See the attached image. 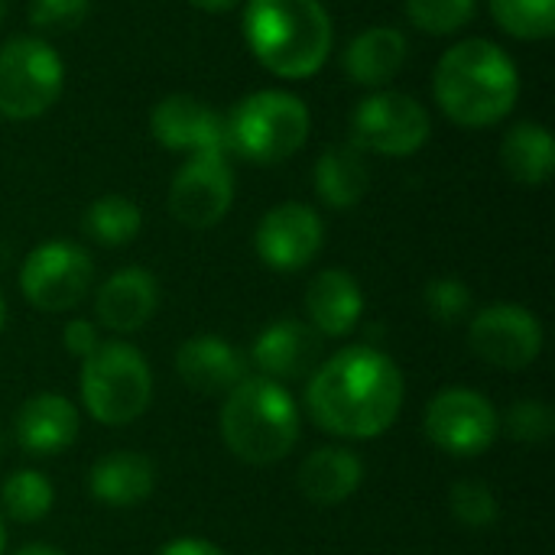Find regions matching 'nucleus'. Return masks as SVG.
<instances>
[{"instance_id":"obj_1","label":"nucleus","mask_w":555,"mask_h":555,"mask_svg":"<svg viewBox=\"0 0 555 555\" xmlns=\"http://www.w3.org/2000/svg\"><path fill=\"white\" fill-rule=\"evenodd\" d=\"M403 374L377 348L354 345L322 361L306 387L312 420L341 439H377L403 410Z\"/></svg>"},{"instance_id":"obj_2","label":"nucleus","mask_w":555,"mask_h":555,"mask_svg":"<svg viewBox=\"0 0 555 555\" xmlns=\"http://www.w3.org/2000/svg\"><path fill=\"white\" fill-rule=\"evenodd\" d=\"M433 94L452 124L465 130H485L501 124L517 107L520 72L498 42L478 36L462 39L436 62Z\"/></svg>"},{"instance_id":"obj_3","label":"nucleus","mask_w":555,"mask_h":555,"mask_svg":"<svg viewBox=\"0 0 555 555\" xmlns=\"http://www.w3.org/2000/svg\"><path fill=\"white\" fill-rule=\"evenodd\" d=\"M241 33L254 59L286 81L312 78L335 42L322 0H247Z\"/></svg>"},{"instance_id":"obj_4","label":"nucleus","mask_w":555,"mask_h":555,"mask_svg":"<svg viewBox=\"0 0 555 555\" xmlns=\"http://www.w3.org/2000/svg\"><path fill=\"white\" fill-rule=\"evenodd\" d=\"M221 439L247 465L283 462L299 442V406L293 393L267 377H244L221 406Z\"/></svg>"},{"instance_id":"obj_5","label":"nucleus","mask_w":555,"mask_h":555,"mask_svg":"<svg viewBox=\"0 0 555 555\" xmlns=\"http://www.w3.org/2000/svg\"><path fill=\"white\" fill-rule=\"evenodd\" d=\"M312 114L302 98L280 88H263L241 98L224 117L228 150L257 166H276L296 156L306 146Z\"/></svg>"},{"instance_id":"obj_6","label":"nucleus","mask_w":555,"mask_h":555,"mask_svg":"<svg viewBox=\"0 0 555 555\" xmlns=\"http://www.w3.org/2000/svg\"><path fill=\"white\" fill-rule=\"evenodd\" d=\"M81 403L101 426H130L153 400V371L127 341H101L78 374Z\"/></svg>"},{"instance_id":"obj_7","label":"nucleus","mask_w":555,"mask_h":555,"mask_svg":"<svg viewBox=\"0 0 555 555\" xmlns=\"http://www.w3.org/2000/svg\"><path fill=\"white\" fill-rule=\"evenodd\" d=\"M65 88L62 55L39 36H13L0 46V114L7 120L42 117Z\"/></svg>"},{"instance_id":"obj_8","label":"nucleus","mask_w":555,"mask_h":555,"mask_svg":"<svg viewBox=\"0 0 555 555\" xmlns=\"http://www.w3.org/2000/svg\"><path fill=\"white\" fill-rule=\"evenodd\" d=\"M433 133L429 111L406 91L380 88L367 94L351 117V146L390 159L413 156Z\"/></svg>"},{"instance_id":"obj_9","label":"nucleus","mask_w":555,"mask_h":555,"mask_svg":"<svg viewBox=\"0 0 555 555\" xmlns=\"http://www.w3.org/2000/svg\"><path fill=\"white\" fill-rule=\"evenodd\" d=\"M426 436L436 449L455 459L485 455L501 436V413L472 387H446L426 406Z\"/></svg>"},{"instance_id":"obj_10","label":"nucleus","mask_w":555,"mask_h":555,"mask_svg":"<svg viewBox=\"0 0 555 555\" xmlns=\"http://www.w3.org/2000/svg\"><path fill=\"white\" fill-rule=\"evenodd\" d=\"M94 283V263L75 241H46L26 254L20 267V289L39 312L75 309Z\"/></svg>"},{"instance_id":"obj_11","label":"nucleus","mask_w":555,"mask_h":555,"mask_svg":"<svg viewBox=\"0 0 555 555\" xmlns=\"http://www.w3.org/2000/svg\"><path fill=\"white\" fill-rule=\"evenodd\" d=\"M234 205V169L228 153H192L169 182V211L192 231L215 228Z\"/></svg>"},{"instance_id":"obj_12","label":"nucleus","mask_w":555,"mask_h":555,"mask_svg":"<svg viewBox=\"0 0 555 555\" xmlns=\"http://www.w3.org/2000/svg\"><path fill=\"white\" fill-rule=\"evenodd\" d=\"M468 341L481 361L501 371H524L543 354V325L530 309L498 302L472 315Z\"/></svg>"},{"instance_id":"obj_13","label":"nucleus","mask_w":555,"mask_h":555,"mask_svg":"<svg viewBox=\"0 0 555 555\" xmlns=\"http://www.w3.org/2000/svg\"><path fill=\"white\" fill-rule=\"evenodd\" d=\"M325 244V224L312 205L283 202L270 208L254 234L257 257L280 273H296L309 267Z\"/></svg>"},{"instance_id":"obj_14","label":"nucleus","mask_w":555,"mask_h":555,"mask_svg":"<svg viewBox=\"0 0 555 555\" xmlns=\"http://www.w3.org/2000/svg\"><path fill=\"white\" fill-rule=\"evenodd\" d=\"M153 140L172 153H228L224 117L192 94H169L150 114Z\"/></svg>"},{"instance_id":"obj_15","label":"nucleus","mask_w":555,"mask_h":555,"mask_svg":"<svg viewBox=\"0 0 555 555\" xmlns=\"http://www.w3.org/2000/svg\"><path fill=\"white\" fill-rule=\"evenodd\" d=\"M176 374L198 397H228L247 377V361L231 341L218 335H198L179 345Z\"/></svg>"},{"instance_id":"obj_16","label":"nucleus","mask_w":555,"mask_h":555,"mask_svg":"<svg viewBox=\"0 0 555 555\" xmlns=\"http://www.w3.org/2000/svg\"><path fill=\"white\" fill-rule=\"evenodd\" d=\"M159 306V283L143 267H124L107 276L94 296V315L117 335L140 332Z\"/></svg>"},{"instance_id":"obj_17","label":"nucleus","mask_w":555,"mask_h":555,"mask_svg":"<svg viewBox=\"0 0 555 555\" xmlns=\"http://www.w3.org/2000/svg\"><path fill=\"white\" fill-rule=\"evenodd\" d=\"M254 364L267 380H299L319 367V332L296 319L267 325L254 341Z\"/></svg>"},{"instance_id":"obj_18","label":"nucleus","mask_w":555,"mask_h":555,"mask_svg":"<svg viewBox=\"0 0 555 555\" xmlns=\"http://www.w3.org/2000/svg\"><path fill=\"white\" fill-rule=\"evenodd\" d=\"M81 429V416L62 393H36L16 413V442L26 455H59Z\"/></svg>"},{"instance_id":"obj_19","label":"nucleus","mask_w":555,"mask_h":555,"mask_svg":"<svg viewBox=\"0 0 555 555\" xmlns=\"http://www.w3.org/2000/svg\"><path fill=\"white\" fill-rule=\"evenodd\" d=\"M309 325L325 338H345L364 315V293L348 270H322L306 289Z\"/></svg>"},{"instance_id":"obj_20","label":"nucleus","mask_w":555,"mask_h":555,"mask_svg":"<svg viewBox=\"0 0 555 555\" xmlns=\"http://www.w3.org/2000/svg\"><path fill=\"white\" fill-rule=\"evenodd\" d=\"M403 65H406V36L397 26L361 29L341 55V68L348 81L374 91L387 88Z\"/></svg>"},{"instance_id":"obj_21","label":"nucleus","mask_w":555,"mask_h":555,"mask_svg":"<svg viewBox=\"0 0 555 555\" xmlns=\"http://www.w3.org/2000/svg\"><path fill=\"white\" fill-rule=\"evenodd\" d=\"M364 481V462L351 449L325 446L302 459L299 465V491L315 507H335L345 504Z\"/></svg>"},{"instance_id":"obj_22","label":"nucleus","mask_w":555,"mask_h":555,"mask_svg":"<svg viewBox=\"0 0 555 555\" xmlns=\"http://www.w3.org/2000/svg\"><path fill=\"white\" fill-rule=\"evenodd\" d=\"M156 488V468L140 452H111L98 459L88 472V491L104 507H137Z\"/></svg>"},{"instance_id":"obj_23","label":"nucleus","mask_w":555,"mask_h":555,"mask_svg":"<svg viewBox=\"0 0 555 555\" xmlns=\"http://www.w3.org/2000/svg\"><path fill=\"white\" fill-rule=\"evenodd\" d=\"M371 189V169L361 156V150H354L351 143H338L328 146L319 159H315V195L328 205V208H354Z\"/></svg>"},{"instance_id":"obj_24","label":"nucleus","mask_w":555,"mask_h":555,"mask_svg":"<svg viewBox=\"0 0 555 555\" xmlns=\"http://www.w3.org/2000/svg\"><path fill=\"white\" fill-rule=\"evenodd\" d=\"M501 166L520 185H543L555 169V140L543 124L524 120L504 133Z\"/></svg>"},{"instance_id":"obj_25","label":"nucleus","mask_w":555,"mask_h":555,"mask_svg":"<svg viewBox=\"0 0 555 555\" xmlns=\"http://www.w3.org/2000/svg\"><path fill=\"white\" fill-rule=\"evenodd\" d=\"M85 234L101 247H124L143 228V211L127 195H101L85 211Z\"/></svg>"},{"instance_id":"obj_26","label":"nucleus","mask_w":555,"mask_h":555,"mask_svg":"<svg viewBox=\"0 0 555 555\" xmlns=\"http://www.w3.org/2000/svg\"><path fill=\"white\" fill-rule=\"evenodd\" d=\"M0 504H3V514L10 520H16V524H39L52 511V504H55V488H52V481L42 472L20 468V472H13L3 481Z\"/></svg>"},{"instance_id":"obj_27","label":"nucleus","mask_w":555,"mask_h":555,"mask_svg":"<svg viewBox=\"0 0 555 555\" xmlns=\"http://www.w3.org/2000/svg\"><path fill=\"white\" fill-rule=\"evenodd\" d=\"M494 23L527 42L550 39L555 33V0H488Z\"/></svg>"},{"instance_id":"obj_28","label":"nucleus","mask_w":555,"mask_h":555,"mask_svg":"<svg viewBox=\"0 0 555 555\" xmlns=\"http://www.w3.org/2000/svg\"><path fill=\"white\" fill-rule=\"evenodd\" d=\"M478 13V0H406V16L429 36L462 33Z\"/></svg>"},{"instance_id":"obj_29","label":"nucleus","mask_w":555,"mask_h":555,"mask_svg":"<svg viewBox=\"0 0 555 555\" xmlns=\"http://www.w3.org/2000/svg\"><path fill=\"white\" fill-rule=\"evenodd\" d=\"M449 507L455 514V520L468 530H491L501 520V507L494 491L485 481H459L449 491Z\"/></svg>"},{"instance_id":"obj_30","label":"nucleus","mask_w":555,"mask_h":555,"mask_svg":"<svg viewBox=\"0 0 555 555\" xmlns=\"http://www.w3.org/2000/svg\"><path fill=\"white\" fill-rule=\"evenodd\" d=\"M423 302H426V312L439 322V325H459L472 315V289L455 280V276H439L426 286L423 293Z\"/></svg>"},{"instance_id":"obj_31","label":"nucleus","mask_w":555,"mask_h":555,"mask_svg":"<svg viewBox=\"0 0 555 555\" xmlns=\"http://www.w3.org/2000/svg\"><path fill=\"white\" fill-rule=\"evenodd\" d=\"M501 429H507V436L524 446H540L555 433L553 406L543 400H520L507 410Z\"/></svg>"},{"instance_id":"obj_32","label":"nucleus","mask_w":555,"mask_h":555,"mask_svg":"<svg viewBox=\"0 0 555 555\" xmlns=\"http://www.w3.org/2000/svg\"><path fill=\"white\" fill-rule=\"evenodd\" d=\"M91 0H29V23L46 33H68L85 23Z\"/></svg>"},{"instance_id":"obj_33","label":"nucleus","mask_w":555,"mask_h":555,"mask_svg":"<svg viewBox=\"0 0 555 555\" xmlns=\"http://www.w3.org/2000/svg\"><path fill=\"white\" fill-rule=\"evenodd\" d=\"M62 345L68 348V354H75L78 361H85L101 345V338H98V328L88 319H72L65 325V332H62Z\"/></svg>"},{"instance_id":"obj_34","label":"nucleus","mask_w":555,"mask_h":555,"mask_svg":"<svg viewBox=\"0 0 555 555\" xmlns=\"http://www.w3.org/2000/svg\"><path fill=\"white\" fill-rule=\"evenodd\" d=\"M156 555H224V550H218L208 540H172Z\"/></svg>"},{"instance_id":"obj_35","label":"nucleus","mask_w":555,"mask_h":555,"mask_svg":"<svg viewBox=\"0 0 555 555\" xmlns=\"http://www.w3.org/2000/svg\"><path fill=\"white\" fill-rule=\"evenodd\" d=\"M192 7H198V10H205V13H224V10H231L237 0H189Z\"/></svg>"},{"instance_id":"obj_36","label":"nucleus","mask_w":555,"mask_h":555,"mask_svg":"<svg viewBox=\"0 0 555 555\" xmlns=\"http://www.w3.org/2000/svg\"><path fill=\"white\" fill-rule=\"evenodd\" d=\"M16 555H65L62 550H55V546H46V543H29V546H23Z\"/></svg>"},{"instance_id":"obj_37","label":"nucleus","mask_w":555,"mask_h":555,"mask_svg":"<svg viewBox=\"0 0 555 555\" xmlns=\"http://www.w3.org/2000/svg\"><path fill=\"white\" fill-rule=\"evenodd\" d=\"M3 325H7V299L0 293V332H3Z\"/></svg>"},{"instance_id":"obj_38","label":"nucleus","mask_w":555,"mask_h":555,"mask_svg":"<svg viewBox=\"0 0 555 555\" xmlns=\"http://www.w3.org/2000/svg\"><path fill=\"white\" fill-rule=\"evenodd\" d=\"M3 546H7V530H3V517H0V555H3Z\"/></svg>"},{"instance_id":"obj_39","label":"nucleus","mask_w":555,"mask_h":555,"mask_svg":"<svg viewBox=\"0 0 555 555\" xmlns=\"http://www.w3.org/2000/svg\"><path fill=\"white\" fill-rule=\"evenodd\" d=\"M3 16H7V3L0 0V23H3Z\"/></svg>"}]
</instances>
